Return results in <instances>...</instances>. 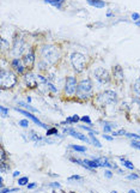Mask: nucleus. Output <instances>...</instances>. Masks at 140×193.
<instances>
[{
    "label": "nucleus",
    "instance_id": "14",
    "mask_svg": "<svg viewBox=\"0 0 140 193\" xmlns=\"http://www.w3.org/2000/svg\"><path fill=\"white\" fill-rule=\"evenodd\" d=\"M11 66L13 67V70L16 72H18L19 74H22L24 72V66L22 65V61L19 59H13L12 62H11Z\"/></svg>",
    "mask_w": 140,
    "mask_h": 193
},
{
    "label": "nucleus",
    "instance_id": "35",
    "mask_svg": "<svg viewBox=\"0 0 140 193\" xmlns=\"http://www.w3.org/2000/svg\"><path fill=\"white\" fill-rule=\"evenodd\" d=\"M126 136H127V137H129V138H135V139H140V136H138V134H133V133H126Z\"/></svg>",
    "mask_w": 140,
    "mask_h": 193
},
{
    "label": "nucleus",
    "instance_id": "26",
    "mask_svg": "<svg viewBox=\"0 0 140 193\" xmlns=\"http://www.w3.org/2000/svg\"><path fill=\"white\" fill-rule=\"evenodd\" d=\"M18 105H19V106H23L24 108H27V109H29V111H31V112H36V109L32 108L30 105H27V103H23V102H18Z\"/></svg>",
    "mask_w": 140,
    "mask_h": 193
},
{
    "label": "nucleus",
    "instance_id": "22",
    "mask_svg": "<svg viewBox=\"0 0 140 193\" xmlns=\"http://www.w3.org/2000/svg\"><path fill=\"white\" fill-rule=\"evenodd\" d=\"M89 136H90V138H91V140H92L94 145H96L97 148H101V146H102V145H101V143H99V142L97 140V138H96V137L94 136V132H91V133H90Z\"/></svg>",
    "mask_w": 140,
    "mask_h": 193
},
{
    "label": "nucleus",
    "instance_id": "2",
    "mask_svg": "<svg viewBox=\"0 0 140 193\" xmlns=\"http://www.w3.org/2000/svg\"><path fill=\"white\" fill-rule=\"evenodd\" d=\"M17 83V77L15 73L10 71L1 70L0 71V85L3 89H10Z\"/></svg>",
    "mask_w": 140,
    "mask_h": 193
},
{
    "label": "nucleus",
    "instance_id": "33",
    "mask_svg": "<svg viewBox=\"0 0 140 193\" xmlns=\"http://www.w3.org/2000/svg\"><path fill=\"white\" fill-rule=\"evenodd\" d=\"M19 125H21L22 127H28V126H29V121H28V120H21V121H19Z\"/></svg>",
    "mask_w": 140,
    "mask_h": 193
},
{
    "label": "nucleus",
    "instance_id": "5",
    "mask_svg": "<svg viewBox=\"0 0 140 193\" xmlns=\"http://www.w3.org/2000/svg\"><path fill=\"white\" fill-rule=\"evenodd\" d=\"M71 62H72V66L74 68L76 72H83L84 68H85V62H86V59L85 56L82 54V53H73L71 55Z\"/></svg>",
    "mask_w": 140,
    "mask_h": 193
},
{
    "label": "nucleus",
    "instance_id": "39",
    "mask_svg": "<svg viewBox=\"0 0 140 193\" xmlns=\"http://www.w3.org/2000/svg\"><path fill=\"white\" fill-rule=\"evenodd\" d=\"M0 156H1V162H4L5 161V151L3 148H1V154H0Z\"/></svg>",
    "mask_w": 140,
    "mask_h": 193
},
{
    "label": "nucleus",
    "instance_id": "13",
    "mask_svg": "<svg viewBox=\"0 0 140 193\" xmlns=\"http://www.w3.org/2000/svg\"><path fill=\"white\" fill-rule=\"evenodd\" d=\"M16 111H17V112H19L21 114H23V115H25L27 118H29V119H31V120H32V121H34L35 124H37V125H40L41 127H43V128H47V126H46V125H44L43 122H41V121H40V120L37 119V118H35V117H34V115H31L30 113H28V112H25V111H23V109H18V108H16Z\"/></svg>",
    "mask_w": 140,
    "mask_h": 193
},
{
    "label": "nucleus",
    "instance_id": "20",
    "mask_svg": "<svg viewBox=\"0 0 140 193\" xmlns=\"http://www.w3.org/2000/svg\"><path fill=\"white\" fill-rule=\"evenodd\" d=\"M120 160H121V162H122V166H125V167H127L128 169H134V166L129 162V161H127V160H125L123 157H120Z\"/></svg>",
    "mask_w": 140,
    "mask_h": 193
},
{
    "label": "nucleus",
    "instance_id": "7",
    "mask_svg": "<svg viewBox=\"0 0 140 193\" xmlns=\"http://www.w3.org/2000/svg\"><path fill=\"white\" fill-rule=\"evenodd\" d=\"M95 77L96 79L102 83V84H105L108 82H110V74L107 70H104L103 67H98L96 71H95Z\"/></svg>",
    "mask_w": 140,
    "mask_h": 193
},
{
    "label": "nucleus",
    "instance_id": "24",
    "mask_svg": "<svg viewBox=\"0 0 140 193\" xmlns=\"http://www.w3.org/2000/svg\"><path fill=\"white\" fill-rule=\"evenodd\" d=\"M71 148L76 151H79V152H85L86 151V148L84 146H79V145H71Z\"/></svg>",
    "mask_w": 140,
    "mask_h": 193
},
{
    "label": "nucleus",
    "instance_id": "34",
    "mask_svg": "<svg viewBox=\"0 0 140 193\" xmlns=\"http://www.w3.org/2000/svg\"><path fill=\"white\" fill-rule=\"evenodd\" d=\"M82 121H84V122H86V124H89V125H91V124H92L89 117H83V118H82Z\"/></svg>",
    "mask_w": 140,
    "mask_h": 193
},
{
    "label": "nucleus",
    "instance_id": "23",
    "mask_svg": "<svg viewBox=\"0 0 140 193\" xmlns=\"http://www.w3.org/2000/svg\"><path fill=\"white\" fill-rule=\"evenodd\" d=\"M113 126H115V125H113V124H104L103 125V131L104 132H111V130H113Z\"/></svg>",
    "mask_w": 140,
    "mask_h": 193
},
{
    "label": "nucleus",
    "instance_id": "9",
    "mask_svg": "<svg viewBox=\"0 0 140 193\" xmlns=\"http://www.w3.org/2000/svg\"><path fill=\"white\" fill-rule=\"evenodd\" d=\"M23 62H24V66H25L27 68H29V70H31V68L34 67L35 55H34L32 50H29V52L24 55V58H23Z\"/></svg>",
    "mask_w": 140,
    "mask_h": 193
},
{
    "label": "nucleus",
    "instance_id": "17",
    "mask_svg": "<svg viewBox=\"0 0 140 193\" xmlns=\"http://www.w3.org/2000/svg\"><path fill=\"white\" fill-rule=\"evenodd\" d=\"M44 1L48 3V4H52L53 6H55L57 9H61V5L63 4L65 0H44Z\"/></svg>",
    "mask_w": 140,
    "mask_h": 193
},
{
    "label": "nucleus",
    "instance_id": "42",
    "mask_svg": "<svg viewBox=\"0 0 140 193\" xmlns=\"http://www.w3.org/2000/svg\"><path fill=\"white\" fill-rule=\"evenodd\" d=\"M35 187H36V183H30V185H28V188H30V189H31V188H35Z\"/></svg>",
    "mask_w": 140,
    "mask_h": 193
},
{
    "label": "nucleus",
    "instance_id": "18",
    "mask_svg": "<svg viewBox=\"0 0 140 193\" xmlns=\"http://www.w3.org/2000/svg\"><path fill=\"white\" fill-rule=\"evenodd\" d=\"M134 92H135V95L138 96V97H140V78L139 79H136L135 82H134Z\"/></svg>",
    "mask_w": 140,
    "mask_h": 193
},
{
    "label": "nucleus",
    "instance_id": "1",
    "mask_svg": "<svg viewBox=\"0 0 140 193\" xmlns=\"http://www.w3.org/2000/svg\"><path fill=\"white\" fill-rule=\"evenodd\" d=\"M41 53H42V56H43L44 61L48 62V64H52V65L55 64V62L57 61L59 56H60L59 49H57L56 47H54V46H50V45L44 46V47L42 48Z\"/></svg>",
    "mask_w": 140,
    "mask_h": 193
},
{
    "label": "nucleus",
    "instance_id": "27",
    "mask_svg": "<svg viewBox=\"0 0 140 193\" xmlns=\"http://www.w3.org/2000/svg\"><path fill=\"white\" fill-rule=\"evenodd\" d=\"M28 181H29L28 176H24V177H21V179L18 180V183L23 186V185H27V183H28Z\"/></svg>",
    "mask_w": 140,
    "mask_h": 193
},
{
    "label": "nucleus",
    "instance_id": "15",
    "mask_svg": "<svg viewBox=\"0 0 140 193\" xmlns=\"http://www.w3.org/2000/svg\"><path fill=\"white\" fill-rule=\"evenodd\" d=\"M96 160H97L99 167H107V168H111L113 167V164H110L109 161L105 157H101V158H96Z\"/></svg>",
    "mask_w": 140,
    "mask_h": 193
},
{
    "label": "nucleus",
    "instance_id": "21",
    "mask_svg": "<svg viewBox=\"0 0 140 193\" xmlns=\"http://www.w3.org/2000/svg\"><path fill=\"white\" fill-rule=\"evenodd\" d=\"M78 121H79V117L78 115H73L71 118H67L65 122H67V124H73V122H78Z\"/></svg>",
    "mask_w": 140,
    "mask_h": 193
},
{
    "label": "nucleus",
    "instance_id": "29",
    "mask_svg": "<svg viewBox=\"0 0 140 193\" xmlns=\"http://www.w3.org/2000/svg\"><path fill=\"white\" fill-rule=\"evenodd\" d=\"M53 134H57L56 128H50V130L47 131V136H53Z\"/></svg>",
    "mask_w": 140,
    "mask_h": 193
},
{
    "label": "nucleus",
    "instance_id": "37",
    "mask_svg": "<svg viewBox=\"0 0 140 193\" xmlns=\"http://www.w3.org/2000/svg\"><path fill=\"white\" fill-rule=\"evenodd\" d=\"M132 18H133V21H139L140 16H139V13H132Z\"/></svg>",
    "mask_w": 140,
    "mask_h": 193
},
{
    "label": "nucleus",
    "instance_id": "12",
    "mask_svg": "<svg viewBox=\"0 0 140 193\" xmlns=\"http://www.w3.org/2000/svg\"><path fill=\"white\" fill-rule=\"evenodd\" d=\"M113 74H114V78H115V79H116L119 83L123 82L125 76H123V71H122L121 66H119V65L114 66V67H113Z\"/></svg>",
    "mask_w": 140,
    "mask_h": 193
},
{
    "label": "nucleus",
    "instance_id": "32",
    "mask_svg": "<svg viewBox=\"0 0 140 193\" xmlns=\"http://www.w3.org/2000/svg\"><path fill=\"white\" fill-rule=\"evenodd\" d=\"M132 146L140 150V142H139V140H133V142H132Z\"/></svg>",
    "mask_w": 140,
    "mask_h": 193
},
{
    "label": "nucleus",
    "instance_id": "36",
    "mask_svg": "<svg viewBox=\"0 0 140 193\" xmlns=\"http://www.w3.org/2000/svg\"><path fill=\"white\" fill-rule=\"evenodd\" d=\"M83 177L82 176H78V175H74V176H71L68 177V181H72V180H82Z\"/></svg>",
    "mask_w": 140,
    "mask_h": 193
},
{
    "label": "nucleus",
    "instance_id": "6",
    "mask_svg": "<svg viewBox=\"0 0 140 193\" xmlns=\"http://www.w3.org/2000/svg\"><path fill=\"white\" fill-rule=\"evenodd\" d=\"M77 89H78L77 79L74 77H67L66 78V84H65V92L68 96H73L77 92Z\"/></svg>",
    "mask_w": 140,
    "mask_h": 193
},
{
    "label": "nucleus",
    "instance_id": "28",
    "mask_svg": "<svg viewBox=\"0 0 140 193\" xmlns=\"http://www.w3.org/2000/svg\"><path fill=\"white\" fill-rule=\"evenodd\" d=\"M0 42H1V48H3V49L9 48V43L6 42V40H5V39H1V41H0Z\"/></svg>",
    "mask_w": 140,
    "mask_h": 193
},
{
    "label": "nucleus",
    "instance_id": "38",
    "mask_svg": "<svg viewBox=\"0 0 140 193\" xmlns=\"http://www.w3.org/2000/svg\"><path fill=\"white\" fill-rule=\"evenodd\" d=\"M138 177H139V176H138L136 174H132V175H129V176H128V179H129V180H136Z\"/></svg>",
    "mask_w": 140,
    "mask_h": 193
},
{
    "label": "nucleus",
    "instance_id": "16",
    "mask_svg": "<svg viewBox=\"0 0 140 193\" xmlns=\"http://www.w3.org/2000/svg\"><path fill=\"white\" fill-rule=\"evenodd\" d=\"M88 3H89L90 5H92V6H95V7H99V9L105 6V3L102 1V0H88Z\"/></svg>",
    "mask_w": 140,
    "mask_h": 193
},
{
    "label": "nucleus",
    "instance_id": "11",
    "mask_svg": "<svg viewBox=\"0 0 140 193\" xmlns=\"http://www.w3.org/2000/svg\"><path fill=\"white\" fill-rule=\"evenodd\" d=\"M63 132L65 133H69L72 137H74V138H77V139H80V140H83V142H86V143H90V140L84 136V134H82V133H79V132H76L73 128H65L63 130Z\"/></svg>",
    "mask_w": 140,
    "mask_h": 193
},
{
    "label": "nucleus",
    "instance_id": "19",
    "mask_svg": "<svg viewBox=\"0 0 140 193\" xmlns=\"http://www.w3.org/2000/svg\"><path fill=\"white\" fill-rule=\"evenodd\" d=\"M84 162H85V164H88V166H89L90 168H97V167H99V164H98L97 160H94V161H89V160H85Z\"/></svg>",
    "mask_w": 140,
    "mask_h": 193
},
{
    "label": "nucleus",
    "instance_id": "4",
    "mask_svg": "<svg viewBox=\"0 0 140 193\" xmlns=\"http://www.w3.org/2000/svg\"><path fill=\"white\" fill-rule=\"evenodd\" d=\"M101 106H105V105H111V103H116L117 101V96L116 92L111 91V90H107L104 92H101L97 96V100H96Z\"/></svg>",
    "mask_w": 140,
    "mask_h": 193
},
{
    "label": "nucleus",
    "instance_id": "31",
    "mask_svg": "<svg viewBox=\"0 0 140 193\" xmlns=\"http://www.w3.org/2000/svg\"><path fill=\"white\" fill-rule=\"evenodd\" d=\"M46 85H47V86H48V89H50L53 92H56V91H57V89H56V88H54V85H53V84H50L49 82H47V84H46Z\"/></svg>",
    "mask_w": 140,
    "mask_h": 193
},
{
    "label": "nucleus",
    "instance_id": "40",
    "mask_svg": "<svg viewBox=\"0 0 140 193\" xmlns=\"http://www.w3.org/2000/svg\"><path fill=\"white\" fill-rule=\"evenodd\" d=\"M104 173H105V176H107V177H109V179L113 176V174H111V171H110V170H105Z\"/></svg>",
    "mask_w": 140,
    "mask_h": 193
},
{
    "label": "nucleus",
    "instance_id": "8",
    "mask_svg": "<svg viewBox=\"0 0 140 193\" xmlns=\"http://www.w3.org/2000/svg\"><path fill=\"white\" fill-rule=\"evenodd\" d=\"M24 49H25V46H24L23 40L22 39H16L15 40V43H13V50H12L13 54L16 56H21L23 54Z\"/></svg>",
    "mask_w": 140,
    "mask_h": 193
},
{
    "label": "nucleus",
    "instance_id": "30",
    "mask_svg": "<svg viewBox=\"0 0 140 193\" xmlns=\"http://www.w3.org/2000/svg\"><path fill=\"white\" fill-rule=\"evenodd\" d=\"M0 111H1V114H3V117H6L7 114H9V109L7 108H5V107H0Z\"/></svg>",
    "mask_w": 140,
    "mask_h": 193
},
{
    "label": "nucleus",
    "instance_id": "43",
    "mask_svg": "<svg viewBox=\"0 0 140 193\" xmlns=\"http://www.w3.org/2000/svg\"><path fill=\"white\" fill-rule=\"evenodd\" d=\"M18 175H19V171H17V170H16V171H13V177H17Z\"/></svg>",
    "mask_w": 140,
    "mask_h": 193
},
{
    "label": "nucleus",
    "instance_id": "10",
    "mask_svg": "<svg viewBox=\"0 0 140 193\" xmlns=\"http://www.w3.org/2000/svg\"><path fill=\"white\" fill-rule=\"evenodd\" d=\"M24 79H25V83H27V85L30 88V89H34V88H36L37 86V78H36V76H34L32 73H27L25 76H24Z\"/></svg>",
    "mask_w": 140,
    "mask_h": 193
},
{
    "label": "nucleus",
    "instance_id": "25",
    "mask_svg": "<svg viewBox=\"0 0 140 193\" xmlns=\"http://www.w3.org/2000/svg\"><path fill=\"white\" fill-rule=\"evenodd\" d=\"M36 78H37V83H43V84H47V79L43 77V76H41V74H37L36 76Z\"/></svg>",
    "mask_w": 140,
    "mask_h": 193
},
{
    "label": "nucleus",
    "instance_id": "41",
    "mask_svg": "<svg viewBox=\"0 0 140 193\" xmlns=\"http://www.w3.org/2000/svg\"><path fill=\"white\" fill-rule=\"evenodd\" d=\"M103 137L107 139V140H113V137H110V136H107V134H103Z\"/></svg>",
    "mask_w": 140,
    "mask_h": 193
},
{
    "label": "nucleus",
    "instance_id": "3",
    "mask_svg": "<svg viewBox=\"0 0 140 193\" xmlns=\"http://www.w3.org/2000/svg\"><path fill=\"white\" fill-rule=\"evenodd\" d=\"M91 90H92V83H91V79L90 78H86V79H83L79 84H78V89H77V95L79 99H88L90 94H91Z\"/></svg>",
    "mask_w": 140,
    "mask_h": 193
}]
</instances>
